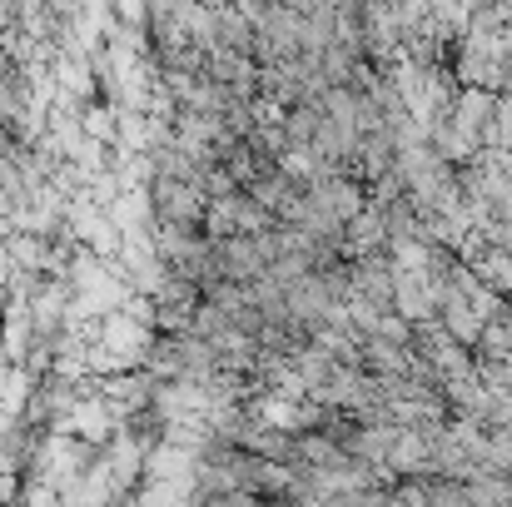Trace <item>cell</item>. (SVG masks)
Wrapping results in <instances>:
<instances>
[{
  "label": "cell",
  "mask_w": 512,
  "mask_h": 507,
  "mask_svg": "<svg viewBox=\"0 0 512 507\" xmlns=\"http://www.w3.org/2000/svg\"><path fill=\"white\" fill-rule=\"evenodd\" d=\"M473 503H483V507H498V503H508V488L503 483H473Z\"/></svg>",
  "instance_id": "obj_1"
}]
</instances>
